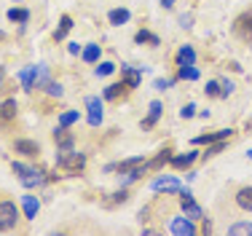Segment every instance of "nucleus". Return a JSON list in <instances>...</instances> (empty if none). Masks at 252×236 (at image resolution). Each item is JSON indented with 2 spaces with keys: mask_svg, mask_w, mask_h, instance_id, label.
Here are the masks:
<instances>
[{
  "mask_svg": "<svg viewBox=\"0 0 252 236\" xmlns=\"http://www.w3.org/2000/svg\"><path fill=\"white\" fill-rule=\"evenodd\" d=\"M145 164V159H142V156H134V159H126V161H121V164H116V169L118 172H129V169H134V167H142Z\"/></svg>",
  "mask_w": 252,
  "mask_h": 236,
  "instance_id": "5701e85b",
  "label": "nucleus"
},
{
  "mask_svg": "<svg viewBox=\"0 0 252 236\" xmlns=\"http://www.w3.org/2000/svg\"><path fill=\"white\" fill-rule=\"evenodd\" d=\"M67 51H70V54H81V51H83V48H81V46H78V43H70V46H67Z\"/></svg>",
  "mask_w": 252,
  "mask_h": 236,
  "instance_id": "a19ab883",
  "label": "nucleus"
},
{
  "mask_svg": "<svg viewBox=\"0 0 252 236\" xmlns=\"http://www.w3.org/2000/svg\"><path fill=\"white\" fill-rule=\"evenodd\" d=\"M14 150H16V153H22V156H27V159H32V156L40 153L38 142H32V140H16L14 142Z\"/></svg>",
  "mask_w": 252,
  "mask_h": 236,
  "instance_id": "9b49d317",
  "label": "nucleus"
},
{
  "mask_svg": "<svg viewBox=\"0 0 252 236\" xmlns=\"http://www.w3.org/2000/svg\"><path fill=\"white\" fill-rule=\"evenodd\" d=\"M190 24H193V16H190V14H183V16H180V27H185V30H188Z\"/></svg>",
  "mask_w": 252,
  "mask_h": 236,
  "instance_id": "ea45409f",
  "label": "nucleus"
},
{
  "mask_svg": "<svg viewBox=\"0 0 252 236\" xmlns=\"http://www.w3.org/2000/svg\"><path fill=\"white\" fill-rule=\"evenodd\" d=\"M228 234L231 236H242V234H252V223H236V226H231L228 228Z\"/></svg>",
  "mask_w": 252,
  "mask_h": 236,
  "instance_id": "c85d7f7f",
  "label": "nucleus"
},
{
  "mask_svg": "<svg viewBox=\"0 0 252 236\" xmlns=\"http://www.w3.org/2000/svg\"><path fill=\"white\" fill-rule=\"evenodd\" d=\"M129 19H131V14H129L126 8H113L110 14H107V22L116 24V27H121V24H126Z\"/></svg>",
  "mask_w": 252,
  "mask_h": 236,
  "instance_id": "dca6fc26",
  "label": "nucleus"
},
{
  "mask_svg": "<svg viewBox=\"0 0 252 236\" xmlns=\"http://www.w3.org/2000/svg\"><path fill=\"white\" fill-rule=\"evenodd\" d=\"M204 92H207V97H220V81H209Z\"/></svg>",
  "mask_w": 252,
  "mask_h": 236,
  "instance_id": "c9c22d12",
  "label": "nucleus"
},
{
  "mask_svg": "<svg viewBox=\"0 0 252 236\" xmlns=\"http://www.w3.org/2000/svg\"><path fill=\"white\" fill-rule=\"evenodd\" d=\"M14 116H16V102H14V100H5L3 105H0V118H3V121H11Z\"/></svg>",
  "mask_w": 252,
  "mask_h": 236,
  "instance_id": "393cba45",
  "label": "nucleus"
},
{
  "mask_svg": "<svg viewBox=\"0 0 252 236\" xmlns=\"http://www.w3.org/2000/svg\"><path fill=\"white\" fill-rule=\"evenodd\" d=\"M46 94H51V97H62V83L49 81V83H46Z\"/></svg>",
  "mask_w": 252,
  "mask_h": 236,
  "instance_id": "72a5a7b5",
  "label": "nucleus"
},
{
  "mask_svg": "<svg viewBox=\"0 0 252 236\" xmlns=\"http://www.w3.org/2000/svg\"><path fill=\"white\" fill-rule=\"evenodd\" d=\"M223 148H225V140H220V142H212L207 150H204V156H207V159H209V156H218V153H223Z\"/></svg>",
  "mask_w": 252,
  "mask_h": 236,
  "instance_id": "2f4dec72",
  "label": "nucleus"
},
{
  "mask_svg": "<svg viewBox=\"0 0 252 236\" xmlns=\"http://www.w3.org/2000/svg\"><path fill=\"white\" fill-rule=\"evenodd\" d=\"M126 199H129V193H126V191L121 188V191H116V193H113V199H110L107 204H124Z\"/></svg>",
  "mask_w": 252,
  "mask_h": 236,
  "instance_id": "e433bc0d",
  "label": "nucleus"
},
{
  "mask_svg": "<svg viewBox=\"0 0 252 236\" xmlns=\"http://www.w3.org/2000/svg\"><path fill=\"white\" fill-rule=\"evenodd\" d=\"M70 30H73V19H70V16H62V19H59V30L54 33V40H62Z\"/></svg>",
  "mask_w": 252,
  "mask_h": 236,
  "instance_id": "4be33fe9",
  "label": "nucleus"
},
{
  "mask_svg": "<svg viewBox=\"0 0 252 236\" xmlns=\"http://www.w3.org/2000/svg\"><path fill=\"white\" fill-rule=\"evenodd\" d=\"M19 220V209L14 202H0V231H14Z\"/></svg>",
  "mask_w": 252,
  "mask_h": 236,
  "instance_id": "7ed1b4c3",
  "label": "nucleus"
},
{
  "mask_svg": "<svg viewBox=\"0 0 252 236\" xmlns=\"http://www.w3.org/2000/svg\"><path fill=\"white\" fill-rule=\"evenodd\" d=\"M161 5H164V8H172V5H175V0H161Z\"/></svg>",
  "mask_w": 252,
  "mask_h": 236,
  "instance_id": "79ce46f5",
  "label": "nucleus"
},
{
  "mask_svg": "<svg viewBox=\"0 0 252 236\" xmlns=\"http://www.w3.org/2000/svg\"><path fill=\"white\" fill-rule=\"evenodd\" d=\"M247 156H250V159H252V150H250V153H247Z\"/></svg>",
  "mask_w": 252,
  "mask_h": 236,
  "instance_id": "37998d69",
  "label": "nucleus"
},
{
  "mask_svg": "<svg viewBox=\"0 0 252 236\" xmlns=\"http://www.w3.org/2000/svg\"><path fill=\"white\" fill-rule=\"evenodd\" d=\"M172 83H175V81H172V78H156L153 89H156V92H164V89H169Z\"/></svg>",
  "mask_w": 252,
  "mask_h": 236,
  "instance_id": "f704fd0d",
  "label": "nucleus"
},
{
  "mask_svg": "<svg viewBox=\"0 0 252 236\" xmlns=\"http://www.w3.org/2000/svg\"><path fill=\"white\" fill-rule=\"evenodd\" d=\"M180 116H183V118H193L196 116V105H193V102H188V105L180 110Z\"/></svg>",
  "mask_w": 252,
  "mask_h": 236,
  "instance_id": "58836bf2",
  "label": "nucleus"
},
{
  "mask_svg": "<svg viewBox=\"0 0 252 236\" xmlns=\"http://www.w3.org/2000/svg\"><path fill=\"white\" fill-rule=\"evenodd\" d=\"M231 135H233L231 129H220V132H212V135H199V137H193V145H212V142L228 140Z\"/></svg>",
  "mask_w": 252,
  "mask_h": 236,
  "instance_id": "6e6552de",
  "label": "nucleus"
},
{
  "mask_svg": "<svg viewBox=\"0 0 252 236\" xmlns=\"http://www.w3.org/2000/svg\"><path fill=\"white\" fill-rule=\"evenodd\" d=\"M236 204L244 209V212H252V185L250 188H242L236 193Z\"/></svg>",
  "mask_w": 252,
  "mask_h": 236,
  "instance_id": "f3484780",
  "label": "nucleus"
},
{
  "mask_svg": "<svg viewBox=\"0 0 252 236\" xmlns=\"http://www.w3.org/2000/svg\"><path fill=\"white\" fill-rule=\"evenodd\" d=\"M199 75H201V72L196 70L193 65H190V67H180V72H177L180 81H199Z\"/></svg>",
  "mask_w": 252,
  "mask_h": 236,
  "instance_id": "a878e982",
  "label": "nucleus"
},
{
  "mask_svg": "<svg viewBox=\"0 0 252 236\" xmlns=\"http://www.w3.org/2000/svg\"><path fill=\"white\" fill-rule=\"evenodd\" d=\"M46 83H49V67L35 65V89H46Z\"/></svg>",
  "mask_w": 252,
  "mask_h": 236,
  "instance_id": "6ab92c4d",
  "label": "nucleus"
},
{
  "mask_svg": "<svg viewBox=\"0 0 252 236\" xmlns=\"http://www.w3.org/2000/svg\"><path fill=\"white\" fill-rule=\"evenodd\" d=\"M158 118H161V102H151V107H148V118L142 121V129H153Z\"/></svg>",
  "mask_w": 252,
  "mask_h": 236,
  "instance_id": "2eb2a0df",
  "label": "nucleus"
},
{
  "mask_svg": "<svg viewBox=\"0 0 252 236\" xmlns=\"http://www.w3.org/2000/svg\"><path fill=\"white\" fill-rule=\"evenodd\" d=\"M19 81H22V86H25V92H32V89H35V67L22 70L19 72Z\"/></svg>",
  "mask_w": 252,
  "mask_h": 236,
  "instance_id": "aec40b11",
  "label": "nucleus"
},
{
  "mask_svg": "<svg viewBox=\"0 0 252 236\" xmlns=\"http://www.w3.org/2000/svg\"><path fill=\"white\" fill-rule=\"evenodd\" d=\"M54 142H57L59 150H73V135L67 132V126H59V129H54Z\"/></svg>",
  "mask_w": 252,
  "mask_h": 236,
  "instance_id": "1a4fd4ad",
  "label": "nucleus"
},
{
  "mask_svg": "<svg viewBox=\"0 0 252 236\" xmlns=\"http://www.w3.org/2000/svg\"><path fill=\"white\" fill-rule=\"evenodd\" d=\"M196 159H199V153H196V150H188V153L172 156V167H175V169H188Z\"/></svg>",
  "mask_w": 252,
  "mask_h": 236,
  "instance_id": "f8f14e48",
  "label": "nucleus"
},
{
  "mask_svg": "<svg viewBox=\"0 0 252 236\" xmlns=\"http://www.w3.org/2000/svg\"><path fill=\"white\" fill-rule=\"evenodd\" d=\"M99 54H102V48H99L97 43H89V46L81 51V57H83V62L94 65V62H99Z\"/></svg>",
  "mask_w": 252,
  "mask_h": 236,
  "instance_id": "a211bd4d",
  "label": "nucleus"
},
{
  "mask_svg": "<svg viewBox=\"0 0 252 236\" xmlns=\"http://www.w3.org/2000/svg\"><path fill=\"white\" fill-rule=\"evenodd\" d=\"M169 234H175V236H196L199 228H196V223L190 220L188 215H183V217H172L169 220Z\"/></svg>",
  "mask_w": 252,
  "mask_h": 236,
  "instance_id": "39448f33",
  "label": "nucleus"
},
{
  "mask_svg": "<svg viewBox=\"0 0 252 236\" xmlns=\"http://www.w3.org/2000/svg\"><path fill=\"white\" fill-rule=\"evenodd\" d=\"M228 94H233V83L228 81V78H223V81H220V97H228Z\"/></svg>",
  "mask_w": 252,
  "mask_h": 236,
  "instance_id": "4c0bfd02",
  "label": "nucleus"
},
{
  "mask_svg": "<svg viewBox=\"0 0 252 236\" xmlns=\"http://www.w3.org/2000/svg\"><path fill=\"white\" fill-rule=\"evenodd\" d=\"M153 191H164V193H180V180L177 177H156L151 183Z\"/></svg>",
  "mask_w": 252,
  "mask_h": 236,
  "instance_id": "0eeeda50",
  "label": "nucleus"
},
{
  "mask_svg": "<svg viewBox=\"0 0 252 236\" xmlns=\"http://www.w3.org/2000/svg\"><path fill=\"white\" fill-rule=\"evenodd\" d=\"M11 169L19 174V183L25 185V188H40V185H46V180H49L43 169H35L30 164H22V161H14Z\"/></svg>",
  "mask_w": 252,
  "mask_h": 236,
  "instance_id": "f257e3e1",
  "label": "nucleus"
},
{
  "mask_svg": "<svg viewBox=\"0 0 252 236\" xmlns=\"http://www.w3.org/2000/svg\"><path fill=\"white\" fill-rule=\"evenodd\" d=\"M121 72H124V78H126V86L129 89H137L142 83V70H137V67H129V65H121Z\"/></svg>",
  "mask_w": 252,
  "mask_h": 236,
  "instance_id": "9d476101",
  "label": "nucleus"
},
{
  "mask_svg": "<svg viewBox=\"0 0 252 236\" xmlns=\"http://www.w3.org/2000/svg\"><path fill=\"white\" fill-rule=\"evenodd\" d=\"M180 207H183V215H188L190 220H201V217H204L201 207L196 204L193 193H190L188 188H180Z\"/></svg>",
  "mask_w": 252,
  "mask_h": 236,
  "instance_id": "20e7f679",
  "label": "nucleus"
},
{
  "mask_svg": "<svg viewBox=\"0 0 252 236\" xmlns=\"http://www.w3.org/2000/svg\"><path fill=\"white\" fill-rule=\"evenodd\" d=\"M172 161V156H169V150H161L158 156H156V159L151 161V164H148V169H161L164 164H169Z\"/></svg>",
  "mask_w": 252,
  "mask_h": 236,
  "instance_id": "cd10ccee",
  "label": "nucleus"
},
{
  "mask_svg": "<svg viewBox=\"0 0 252 236\" xmlns=\"http://www.w3.org/2000/svg\"><path fill=\"white\" fill-rule=\"evenodd\" d=\"M8 19L25 24V22H30V11H27V8H11V11H8Z\"/></svg>",
  "mask_w": 252,
  "mask_h": 236,
  "instance_id": "bb28decb",
  "label": "nucleus"
},
{
  "mask_svg": "<svg viewBox=\"0 0 252 236\" xmlns=\"http://www.w3.org/2000/svg\"><path fill=\"white\" fill-rule=\"evenodd\" d=\"M110 72H116V65H113V62H99V67H97V75L99 78L110 75Z\"/></svg>",
  "mask_w": 252,
  "mask_h": 236,
  "instance_id": "473e14b6",
  "label": "nucleus"
},
{
  "mask_svg": "<svg viewBox=\"0 0 252 236\" xmlns=\"http://www.w3.org/2000/svg\"><path fill=\"white\" fill-rule=\"evenodd\" d=\"M75 121H78V110H67V113L59 116V126H70V124H75Z\"/></svg>",
  "mask_w": 252,
  "mask_h": 236,
  "instance_id": "7c9ffc66",
  "label": "nucleus"
},
{
  "mask_svg": "<svg viewBox=\"0 0 252 236\" xmlns=\"http://www.w3.org/2000/svg\"><path fill=\"white\" fill-rule=\"evenodd\" d=\"M83 164H86V156L75 153V150H59L57 156V167L67 169V172H81Z\"/></svg>",
  "mask_w": 252,
  "mask_h": 236,
  "instance_id": "f03ea898",
  "label": "nucleus"
},
{
  "mask_svg": "<svg viewBox=\"0 0 252 236\" xmlns=\"http://www.w3.org/2000/svg\"><path fill=\"white\" fill-rule=\"evenodd\" d=\"M236 30L244 35V38H252V14H244L242 19L236 22Z\"/></svg>",
  "mask_w": 252,
  "mask_h": 236,
  "instance_id": "412c9836",
  "label": "nucleus"
},
{
  "mask_svg": "<svg viewBox=\"0 0 252 236\" xmlns=\"http://www.w3.org/2000/svg\"><path fill=\"white\" fill-rule=\"evenodd\" d=\"M86 118H89V124L92 126H99L102 124V102H99V97H86Z\"/></svg>",
  "mask_w": 252,
  "mask_h": 236,
  "instance_id": "423d86ee",
  "label": "nucleus"
},
{
  "mask_svg": "<svg viewBox=\"0 0 252 236\" xmlns=\"http://www.w3.org/2000/svg\"><path fill=\"white\" fill-rule=\"evenodd\" d=\"M22 207H25L27 220H35V215H38V209H40V202L35 196H22Z\"/></svg>",
  "mask_w": 252,
  "mask_h": 236,
  "instance_id": "4468645a",
  "label": "nucleus"
},
{
  "mask_svg": "<svg viewBox=\"0 0 252 236\" xmlns=\"http://www.w3.org/2000/svg\"><path fill=\"white\" fill-rule=\"evenodd\" d=\"M190 65H196V51L190 46H183L177 51V67H190Z\"/></svg>",
  "mask_w": 252,
  "mask_h": 236,
  "instance_id": "ddd939ff",
  "label": "nucleus"
},
{
  "mask_svg": "<svg viewBox=\"0 0 252 236\" xmlns=\"http://www.w3.org/2000/svg\"><path fill=\"white\" fill-rule=\"evenodd\" d=\"M124 89H126V83H110V86L105 89V100H116Z\"/></svg>",
  "mask_w": 252,
  "mask_h": 236,
  "instance_id": "c756f323",
  "label": "nucleus"
},
{
  "mask_svg": "<svg viewBox=\"0 0 252 236\" xmlns=\"http://www.w3.org/2000/svg\"><path fill=\"white\" fill-rule=\"evenodd\" d=\"M134 40L137 43H151V46H161V40H158V35H153V33H148V30H140V33L134 35Z\"/></svg>",
  "mask_w": 252,
  "mask_h": 236,
  "instance_id": "b1692460",
  "label": "nucleus"
}]
</instances>
